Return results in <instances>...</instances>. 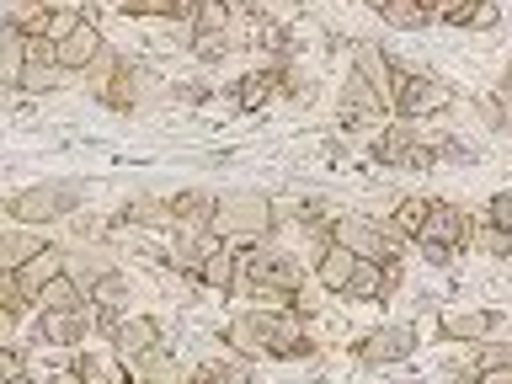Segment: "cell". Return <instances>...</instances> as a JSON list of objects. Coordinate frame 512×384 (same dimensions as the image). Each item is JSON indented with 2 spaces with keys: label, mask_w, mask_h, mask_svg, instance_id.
Masks as SVG:
<instances>
[{
  "label": "cell",
  "mask_w": 512,
  "mask_h": 384,
  "mask_svg": "<svg viewBox=\"0 0 512 384\" xmlns=\"http://www.w3.org/2000/svg\"><path fill=\"white\" fill-rule=\"evenodd\" d=\"M70 70H59V64H27V75L16 80V91L22 96H48V91H64L70 86Z\"/></svg>",
  "instance_id": "cell-24"
},
{
  "label": "cell",
  "mask_w": 512,
  "mask_h": 384,
  "mask_svg": "<svg viewBox=\"0 0 512 384\" xmlns=\"http://www.w3.org/2000/svg\"><path fill=\"white\" fill-rule=\"evenodd\" d=\"M272 358H278V363H288V358H315V347H310V336H304V315H299V310L278 315V326H272Z\"/></svg>",
  "instance_id": "cell-18"
},
{
  "label": "cell",
  "mask_w": 512,
  "mask_h": 384,
  "mask_svg": "<svg viewBox=\"0 0 512 384\" xmlns=\"http://www.w3.org/2000/svg\"><path fill=\"white\" fill-rule=\"evenodd\" d=\"M475 240H480V251H486V256H512V235L496 230V224H480Z\"/></svg>",
  "instance_id": "cell-31"
},
{
  "label": "cell",
  "mask_w": 512,
  "mask_h": 384,
  "mask_svg": "<svg viewBox=\"0 0 512 384\" xmlns=\"http://www.w3.org/2000/svg\"><path fill=\"white\" fill-rule=\"evenodd\" d=\"M486 224H496V230L512 235V192H496V198L486 203Z\"/></svg>",
  "instance_id": "cell-33"
},
{
  "label": "cell",
  "mask_w": 512,
  "mask_h": 384,
  "mask_svg": "<svg viewBox=\"0 0 512 384\" xmlns=\"http://www.w3.org/2000/svg\"><path fill=\"white\" fill-rule=\"evenodd\" d=\"M128 299H134V283H128L123 272H107V278L91 283V310L107 315V320H123L128 315Z\"/></svg>",
  "instance_id": "cell-19"
},
{
  "label": "cell",
  "mask_w": 512,
  "mask_h": 384,
  "mask_svg": "<svg viewBox=\"0 0 512 384\" xmlns=\"http://www.w3.org/2000/svg\"><path fill=\"white\" fill-rule=\"evenodd\" d=\"M475 384H512V363L507 368H475Z\"/></svg>",
  "instance_id": "cell-36"
},
{
  "label": "cell",
  "mask_w": 512,
  "mask_h": 384,
  "mask_svg": "<svg viewBox=\"0 0 512 384\" xmlns=\"http://www.w3.org/2000/svg\"><path fill=\"white\" fill-rule=\"evenodd\" d=\"M352 272H358V256L331 240V246H320V251H315V262H310V283L320 288V294H342V299H347Z\"/></svg>",
  "instance_id": "cell-12"
},
{
  "label": "cell",
  "mask_w": 512,
  "mask_h": 384,
  "mask_svg": "<svg viewBox=\"0 0 512 384\" xmlns=\"http://www.w3.org/2000/svg\"><path fill=\"white\" fill-rule=\"evenodd\" d=\"M432 22H438V27H470L475 6H470V0H443V6H432Z\"/></svg>",
  "instance_id": "cell-29"
},
{
  "label": "cell",
  "mask_w": 512,
  "mask_h": 384,
  "mask_svg": "<svg viewBox=\"0 0 512 384\" xmlns=\"http://www.w3.org/2000/svg\"><path fill=\"white\" fill-rule=\"evenodd\" d=\"M80 203H86V182H38L6 198V219L22 230H48V224L80 214Z\"/></svg>",
  "instance_id": "cell-1"
},
{
  "label": "cell",
  "mask_w": 512,
  "mask_h": 384,
  "mask_svg": "<svg viewBox=\"0 0 512 384\" xmlns=\"http://www.w3.org/2000/svg\"><path fill=\"white\" fill-rule=\"evenodd\" d=\"M496 326H502V315H496V310H448L438 320V331L448 336V342H470V347L491 342Z\"/></svg>",
  "instance_id": "cell-14"
},
{
  "label": "cell",
  "mask_w": 512,
  "mask_h": 384,
  "mask_svg": "<svg viewBox=\"0 0 512 384\" xmlns=\"http://www.w3.org/2000/svg\"><path fill=\"white\" fill-rule=\"evenodd\" d=\"M416 251H422V262H427V267H448V262L459 256V251H448V246H416Z\"/></svg>",
  "instance_id": "cell-35"
},
{
  "label": "cell",
  "mask_w": 512,
  "mask_h": 384,
  "mask_svg": "<svg viewBox=\"0 0 512 384\" xmlns=\"http://www.w3.org/2000/svg\"><path fill=\"white\" fill-rule=\"evenodd\" d=\"M416 352V326H374L352 347V358L363 368H400Z\"/></svg>",
  "instance_id": "cell-6"
},
{
  "label": "cell",
  "mask_w": 512,
  "mask_h": 384,
  "mask_svg": "<svg viewBox=\"0 0 512 384\" xmlns=\"http://www.w3.org/2000/svg\"><path fill=\"white\" fill-rule=\"evenodd\" d=\"M86 86H91V96H96L102 107H112V112H134V107L144 102V86H150V75H144V64L123 59L107 80H86Z\"/></svg>",
  "instance_id": "cell-8"
},
{
  "label": "cell",
  "mask_w": 512,
  "mask_h": 384,
  "mask_svg": "<svg viewBox=\"0 0 512 384\" xmlns=\"http://www.w3.org/2000/svg\"><path fill=\"white\" fill-rule=\"evenodd\" d=\"M507 80H512V70H507Z\"/></svg>",
  "instance_id": "cell-38"
},
{
  "label": "cell",
  "mask_w": 512,
  "mask_h": 384,
  "mask_svg": "<svg viewBox=\"0 0 512 384\" xmlns=\"http://www.w3.org/2000/svg\"><path fill=\"white\" fill-rule=\"evenodd\" d=\"M411 144H416V134H411L406 123H395V128H384V134L368 144V160H374V166L400 171V166H406V150H411Z\"/></svg>",
  "instance_id": "cell-20"
},
{
  "label": "cell",
  "mask_w": 512,
  "mask_h": 384,
  "mask_svg": "<svg viewBox=\"0 0 512 384\" xmlns=\"http://www.w3.org/2000/svg\"><path fill=\"white\" fill-rule=\"evenodd\" d=\"M342 107L363 112V118H368V112H384V107H379V96L368 91V80H363V75H352V70H347V91H342Z\"/></svg>",
  "instance_id": "cell-28"
},
{
  "label": "cell",
  "mask_w": 512,
  "mask_h": 384,
  "mask_svg": "<svg viewBox=\"0 0 512 384\" xmlns=\"http://www.w3.org/2000/svg\"><path fill=\"white\" fill-rule=\"evenodd\" d=\"M454 102V91L443 86V80H432L427 70H400V118L416 123V118H432V112H443Z\"/></svg>",
  "instance_id": "cell-7"
},
{
  "label": "cell",
  "mask_w": 512,
  "mask_h": 384,
  "mask_svg": "<svg viewBox=\"0 0 512 384\" xmlns=\"http://www.w3.org/2000/svg\"><path fill=\"white\" fill-rule=\"evenodd\" d=\"M182 384H214V379H208V374H203V368H192V374H187Z\"/></svg>",
  "instance_id": "cell-37"
},
{
  "label": "cell",
  "mask_w": 512,
  "mask_h": 384,
  "mask_svg": "<svg viewBox=\"0 0 512 384\" xmlns=\"http://www.w3.org/2000/svg\"><path fill=\"white\" fill-rule=\"evenodd\" d=\"M496 22H502V6H496V0H480V6H475V22H470V27H480V32H491Z\"/></svg>",
  "instance_id": "cell-34"
},
{
  "label": "cell",
  "mask_w": 512,
  "mask_h": 384,
  "mask_svg": "<svg viewBox=\"0 0 512 384\" xmlns=\"http://www.w3.org/2000/svg\"><path fill=\"white\" fill-rule=\"evenodd\" d=\"M203 374L214 379V384H251L256 374H251V363L246 358H235V352H224V358H208L203 363Z\"/></svg>",
  "instance_id": "cell-26"
},
{
  "label": "cell",
  "mask_w": 512,
  "mask_h": 384,
  "mask_svg": "<svg viewBox=\"0 0 512 384\" xmlns=\"http://www.w3.org/2000/svg\"><path fill=\"white\" fill-rule=\"evenodd\" d=\"M475 240V224L470 214H464L459 203H432V219H427V230L416 235V246H448V251H464Z\"/></svg>",
  "instance_id": "cell-10"
},
{
  "label": "cell",
  "mask_w": 512,
  "mask_h": 384,
  "mask_svg": "<svg viewBox=\"0 0 512 384\" xmlns=\"http://www.w3.org/2000/svg\"><path fill=\"white\" fill-rule=\"evenodd\" d=\"M283 80H288V64H272V70H251V75L235 86V107H240V112H256V107H267L272 96L283 91Z\"/></svg>",
  "instance_id": "cell-16"
},
{
  "label": "cell",
  "mask_w": 512,
  "mask_h": 384,
  "mask_svg": "<svg viewBox=\"0 0 512 384\" xmlns=\"http://www.w3.org/2000/svg\"><path fill=\"white\" fill-rule=\"evenodd\" d=\"M198 283L208 288V294H235V288L246 283V278H240V246H230V240H224L219 251H208Z\"/></svg>",
  "instance_id": "cell-15"
},
{
  "label": "cell",
  "mask_w": 512,
  "mask_h": 384,
  "mask_svg": "<svg viewBox=\"0 0 512 384\" xmlns=\"http://www.w3.org/2000/svg\"><path fill=\"white\" fill-rule=\"evenodd\" d=\"M347 299H358V304H384V299H390V278H384V267L358 262V272H352V283H347Z\"/></svg>",
  "instance_id": "cell-23"
},
{
  "label": "cell",
  "mask_w": 512,
  "mask_h": 384,
  "mask_svg": "<svg viewBox=\"0 0 512 384\" xmlns=\"http://www.w3.org/2000/svg\"><path fill=\"white\" fill-rule=\"evenodd\" d=\"M230 48H235V38H230V32H198V38H192V59L214 70L219 59H230Z\"/></svg>",
  "instance_id": "cell-27"
},
{
  "label": "cell",
  "mask_w": 512,
  "mask_h": 384,
  "mask_svg": "<svg viewBox=\"0 0 512 384\" xmlns=\"http://www.w3.org/2000/svg\"><path fill=\"white\" fill-rule=\"evenodd\" d=\"M512 363V347L507 342H480L475 347V368H507Z\"/></svg>",
  "instance_id": "cell-32"
},
{
  "label": "cell",
  "mask_w": 512,
  "mask_h": 384,
  "mask_svg": "<svg viewBox=\"0 0 512 384\" xmlns=\"http://www.w3.org/2000/svg\"><path fill=\"white\" fill-rule=\"evenodd\" d=\"M107 54V38H102V27L86 22V27H75L70 38L59 43V70H70V75H86L96 59Z\"/></svg>",
  "instance_id": "cell-13"
},
{
  "label": "cell",
  "mask_w": 512,
  "mask_h": 384,
  "mask_svg": "<svg viewBox=\"0 0 512 384\" xmlns=\"http://www.w3.org/2000/svg\"><path fill=\"white\" fill-rule=\"evenodd\" d=\"M374 16L384 27H400V32H416V27H438L432 22V6H416V0H379Z\"/></svg>",
  "instance_id": "cell-21"
},
{
  "label": "cell",
  "mask_w": 512,
  "mask_h": 384,
  "mask_svg": "<svg viewBox=\"0 0 512 384\" xmlns=\"http://www.w3.org/2000/svg\"><path fill=\"white\" fill-rule=\"evenodd\" d=\"M272 326H278V315H262V310H240L235 320H224L219 342L235 352V358L246 363H262L272 358Z\"/></svg>",
  "instance_id": "cell-5"
},
{
  "label": "cell",
  "mask_w": 512,
  "mask_h": 384,
  "mask_svg": "<svg viewBox=\"0 0 512 384\" xmlns=\"http://www.w3.org/2000/svg\"><path fill=\"white\" fill-rule=\"evenodd\" d=\"M91 326H96V310H80V315H48V310H38V320H32V342L75 352L80 342H86Z\"/></svg>",
  "instance_id": "cell-11"
},
{
  "label": "cell",
  "mask_w": 512,
  "mask_h": 384,
  "mask_svg": "<svg viewBox=\"0 0 512 384\" xmlns=\"http://www.w3.org/2000/svg\"><path fill=\"white\" fill-rule=\"evenodd\" d=\"M240 278H246L240 288H272V294H294V299L304 294V267L278 246H256L240 256Z\"/></svg>",
  "instance_id": "cell-3"
},
{
  "label": "cell",
  "mask_w": 512,
  "mask_h": 384,
  "mask_svg": "<svg viewBox=\"0 0 512 384\" xmlns=\"http://www.w3.org/2000/svg\"><path fill=\"white\" fill-rule=\"evenodd\" d=\"M182 379H187V374H182ZM182 379H176V363H171L166 347H155L144 363H134V384H182Z\"/></svg>",
  "instance_id": "cell-25"
},
{
  "label": "cell",
  "mask_w": 512,
  "mask_h": 384,
  "mask_svg": "<svg viewBox=\"0 0 512 384\" xmlns=\"http://www.w3.org/2000/svg\"><path fill=\"white\" fill-rule=\"evenodd\" d=\"M400 70H406V64L390 59L379 43H358V48H352V75H363V80H368V91L379 96V107H384V112H395V107H400Z\"/></svg>",
  "instance_id": "cell-4"
},
{
  "label": "cell",
  "mask_w": 512,
  "mask_h": 384,
  "mask_svg": "<svg viewBox=\"0 0 512 384\" xmlns=\"http://www.w3.org/2000/svg\"><path fill=\"white\" fill-rule=\"evenodd\" d=\"M48 246H54V240H43L38 230H22V224H16V230H6V240H0V272H22V267H32Z\"/></svg>",
  "instance_id": "cell-17"
},
{
  "label": "cell",
  "mask_w": 512,
  "mask_h": 384,
  "mask_svg": "<svg viewBox=\"0 0 512 384\" xmlns=\"http://www.w3.org/2000/svg\"><path fill=\"white\" fill-rule=\"evenodd\" d=\"M32 368H27V347H0V379L16 384V379H27Z\"/></svg>",
  "instance_id": "cell-30"
},
{
  "label": "cell",
  "mask_w": 512,
  "mask_h": 384,
  "mask_svg": "<svg viewBox=\"0 0 512 384\" xmlns=\"http://www.w3.org/2000/svg\"><path fill=\"white\" fill-rule=\"evenodd\" d=\"M107 347H112V358H118L123 368L144 363V358H150V352L160 347V320H155V315H123Z\"/></svg>",
  "instance_id": "cell-9"
},
{
  "label": "cell",
  "mask_w": 512,
  "mask_h": 384,
  "mask_svg": "<svg viewBox=\"0 0 512 384\" xmlns=\"http://www.w3.org/2000/svg\"><path fill=\"white\" fill-rule=\"evenodd\" d=\"M427 219H432V198H400L390 208V230L400 240H411V246H416V235L427 230Z\"/></svg>",
  "instance_id": "cell-22"
},
{
  "label": "cell",
  "mask_w": 512,
  "mask_h": 384,
  "mask_svg": "<svg viewBox=\"0 0 512 384\" xmlns=\"http://www.w3.org/2000/svg\"><path fill=\"white\" fill-rule=\"evenodd\" d=\"M331 240H336V246H347L358 262H374V267L395 262V256L406 251V240H400L390 224L368 219V214H342V219H336V230H331Z\"/></svg>",
  "instance_id": "cell-2"
}]
</instances>
